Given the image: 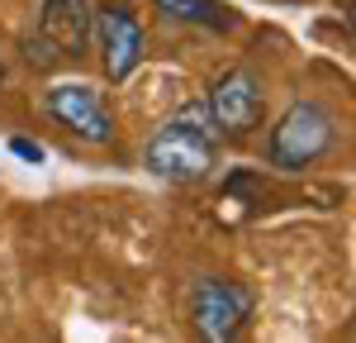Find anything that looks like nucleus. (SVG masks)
<instances>
[{"mask_svg": "<svg viewBox=\"0 0 356 343\" xmlns=\"http://www.w3.org/2000/svg\"><path fill=\"white\" fill-rule=\"evenodd\" d=\"M214 162H219V129H214L204 100L181 105L143 148V167L162 181H176V186L204 181L214 172Z\"/></svg>", "mask_w": 356, "mask_h": 343, "instance_id": "nucleus-1", "label": "nucleus"}, {"mask_svg": "<svg viewBox=\"0 0 356 343\" xmlns=\"http://www.w3.org/2000/svg\"><path fill=\"white\" fill-rule=\"evenodd\" d=\"M332 139H337L332 114L323 110V105H314V100H295L290 110L275 119L266 153H271L275 167L300 172V167H309V162H318V158L332 148Z\"/></svg>", "mask_w": 356, "mask_h": 343, "instance_id": "nucleus-2", "label": "nucleus"}, {"mask_svg": "<svg viewBox=\"0 0 356 343\" xmlns=\"http://www.w3.org/2000/svg\"><path fill=\"white\" fill-rule=\"evenodd\" d=\"M90 0H43L38 5V33L24 38V57L38 67H53L62 57H81L90 43Z\"/></svg>", "mask_w": 356, "mask_h": 343, "instance_id": "nucleus-3", "label": "nucleus"}, {"mask_svg": "<svg viewBox=\"0 0 356 343\" xmlns=\"http://www.w3.org/2000/svg\"><path fill=\"white\" fill-rule=\"evenodd\" d=\"M247 314H252V296L238 282H219V277H204L191 291V324L200 343H238Z\"/></svg>", "mask_w": 356, "mask_h": 343, "instance_id": "nucleus-4", "label": "nucleus"}, {"mask_svg": "<svg viewBox=\"0 0 356 343\" xmlns=\"http://www.w3.org/2000/svg\"><path fill=\"white\" fill-rule=\"evenodd\" d=\"M209 119H214V129L219 134H233V139H243L252 134L257 124H261V110H266V96H261V82L247 72V67H233V72H223L219 82L209 86Z\"/></svg>", "mask_w": 356, "mask_h": 343, "instance_id": "nucleus-5", "label": "nucleus"}, {"mask_svg": "<svg viewBox=\"0 0 356 343\" xmlns=\"http://www.w3.org/2000/svg\"><path fill=\"white\" fill-rule=\"evenodd\" d=\"M48 114L86 143H110L114 139V124H110V114H105V105H100V91L86 86V82L53 86L48 91Z\"/></svg>", "mask_w": 356, "mask_h": 343, "instance_id": "nucleus-6", "label": "nucleus"}, {"mask_svg": "<svg viewBox=\"0 0 356 343\" xmlns=\"http://www.w3.org/2000/svg\"><path fill=\"white\" fill-rule=\"evenodd\" d=\"M138 57H143V29H138L134 10L114 0V5L100 10V62H105V77L110 82L134 77Z\"/></svg>", "mask_w": 356, "mask_h": 343, "instance_id": "nucleus-7", "label": "nucleus"}, {"mask_svg": "<svg viewBox=\"0 0 356 343\" xmlns=\"http://www.w3.org/2000/svg\"><path fill=\"white\" fill-rule=\"evenodd\" d=\"M157 10L171 20H186V24H204V29H228L233 24V10L219 0H157Z\"/></svg>", "mask_w": 356, "mask_h": 343, "instance_id": "nucleus-8", "label": "nucleus"}, {"mask_svg": "<svg viewBox=\"0 0 356 343\" xmlns=\"http://www.w3.org/2000/svg\"><path fill=\"white\" fill-rule=\"evenodd\" d=\"M10 153H15V158H24V162H43V158H48L38 143H29V139H15V143H10Z\"/></svg>", "mask_w": 356, "mask_h": 343, "instance_id": "nucleus-9", "label": "nucleus"}, {"mask_svg": "<svg viewBox=\"0 0 356 343\" xmlns=\"http://www.w3.org/2000/svg\"><path fill=\"white\" fill-rule=\"evenodd\" d=\"M0 82H5V72H0Z\"/></svg>", "mask_w": 356, "mask_h": 343, "instance_id": "nucleus-10", "label": "nucleus"}]
</instances>
